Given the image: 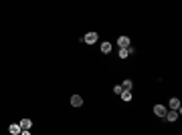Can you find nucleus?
<instances>
[{
  "label": "nucleus",
  "mask_w": 182,
  "mask_h": 135,
  "mask_svg": "<svg viewBox=\"0 0 182 135\" xmlns=\"http://www.w3.org/2000/svg\"><path fill=\"white\" fill-rule=\"evenodd\" d=\"M121 91H123V87H121V85H115V87H113V93L115 95H121Z\"/></svg>",
  "instance_id": "obj_13"
},
{
  "label": "nucleus",
  "mask_w": 182,
  "mask_h": 135,
  "mask_svg": "<svg viewBox=\"0 0 182 135\" xmlns=\"http://www.w3.org/2000/svg\"><path fill=\"white\" fill-rule=\"evenodd\" d=\"M166 111H168V109L164 107V105H156V107H154V115H158V117H164Z\"/></svg>",
  "instance_id": "obj_6"
},
{
  "label": "nucleus",
  "mask_w": 182,
  "mask_h": 135,
  "mask_svg": "<svg viewBox=\"0 0 182 135\" xmlns=\"http://www.w3.org/2000/svg\"><path fill=\"white\" fill-rule=\"evenodd\" d=\"M117 47L120 48L129 47V36H120V38H117Z\"/></svg>",
  "instance_id": "obj_4"
},
{
  "label": "nucleus",
  "mask_w": 182,
  "mask_h": 135,
  "mask_svg": "<svg viewBox=\"0 0 182 135\" xmlns=\"http://www.w3.org/2000/svg\"><path fill=\"white\" fill-rule=\"evenodd\" d=\"M83 42H87V44H95L97 42V32H87L83 36Z\"/></svg>",
  "instance_id": "obj_2"
},
{
  "label": "nucleus",
  "mask_w": 182,
  "mask_h": 135,
  "mask_svg": "<svg viewBox=\"0 0 182 135\" xmlns=\"http://www.w3.org/2000/svg\"><path fill=\"white\" fill-rule=\"evenodd\" d=\"M71 105H73V107H81V105H83V97H81V95H73V97H71Z\"/></svg>",
  "instance_id": "obj_3"
},
{
  "label": "nucleus",
  "mask_w": 182,
  "mask_h": 135,
  "mask_svg": "<svg viewBox=\"0 0 182 135\" xmlns=\"http://www.w3.org/2000/svg\"><path fill=\"white\" fill-rule=\"evenodd\" d=\"M8 131H10V133H12V135H18V133H20V125H16V123H12V125L8 127Z\"/></svg>",
  "instance_id": "obj_11"
},
{
  "label": "nucleus",
  "mask_w": 182,
  "mask_h": 135,
  "mask_svg": "<svg viewBox=\"0 0 182 135\" xmlns=\"http://www.w3.org/2000/svg\"><path fill=\"white\" fill-rule=\"evenodd\" d=\"M101 53L103 54L111 53V42H101Z\"/></svg>",
  "instance_id": "obj_10"
},
{
  "label": "nucleus",
  "mask_w": 182,
  "mask_h": 135,
  "mask_svg": "<svg viewBox=\"0 0 182 135\" xmlns=\"http://www.w3.org/2000/svg\"><path fill=\"white\" fill-rule=\"evenodd\" d=\"M121 87H123V89H129V91H132V87H134V81H132V79H126Z\"/></svg>",
  "instance_id": "obj_12"
},
{
  "label": "nucleus",
  "mask_w": 182,
  "mask_h": 135,
  "mask_svg": "<svg viewBox=\"0 0 182 135\" xmlns=\"http://www.w3.org/2000/svg\"><path fill=\"white\" fill-rule=\"evenodd\" d=\"M117 57H120V59H128V57H129V47H126V48H120Z\"/></svg>",
  "instance_id": "obj_9"
},
{
  "label": "nucleus",
  "mask_w": 182,
  "mask_h": 135,
  "mask_svg": "<svg viewBox=\"0 0 182 135\" xmlns=\"http://www.w3.org/2000/svg\"><path fill=\"white\" fill-rule=\"evenodd\" d=\"M180 111H182V109H180ZM180 111H178V109H170V111H166L164 117H166L168 121H176V119H178V115H180Z\"/></svg>",
  "instance_id": "obj_1"
},
{
  "label": "nucleus",
  "mask_w": 182,
  "mask_h": 135,
  "mask_svg": "<svg viewBox=\"0 0 182 135\" xmlns=\"http://www.w3.org/2000/svg\"><path fill=\"white\" fill-rule=\"evenodd\" d=\"M168 107H170V109H178V111H180V99H176V97H170Z\"/></svg>",
  "instance_id": "obj_5"
},
{
  "label": "nucleus",
  "mask_w": 182,
  "mask_h": 135,
  "mask_svg": "<svg viewBox=\"0 0 182 135\" xmlns=\"http://www.w3.org/2000/svg\"><path fill=\"white\" fill-rule=\"evenodd\" d=\"M18 125H20V129H30L33 127V121H30V119H22Z\"/></svg>",
  "instance_id": "obj_8"
},
{
  "label": "nucleus",
  "mask_w": 182,
  "mask_h": 135,
  "mask_svg": "<svg viewBox=\"0 0 182 135\" xmlns=\"http://www.w3.org/2000/svg\"><path fill=\"white\" fill-rule=\"evenodd\" d=\"M120 97L123 99V101H132V91H129V89H123Z\"/></svg>",
  "instance_id": "obj_7"
}]
</instances>
